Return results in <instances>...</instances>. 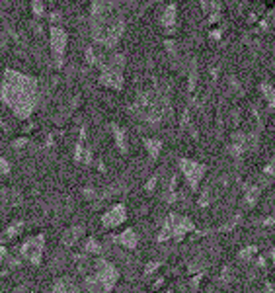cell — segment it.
<instances>
[{"label": "cell", "mask_w": 275, "mask_h": 293, "mask_svg": "<svg viewBox=\"0 0 275 293\" xmlns=\"http://www.w3.org/2000/svg\"><path fill=\"white\" fill-rule=\"evenodd\" d=\"M180 164H182V170H184V176H186V180H188L189 188L193 191H197L199 190V186H201V182L205 180L207 166H205L203 162L188 161V159H184Z\"/></svg>", "instance_id": "6da1fadb"}, {"label": "cell", "mask_w": 275, "mask_h": 293, "mask_svg": "<svg viewBox=\"0 0 275 293\" xmlns=\"http://www.w3.org/2000/svg\"><path fill=\"white\" fill-rule=\"evenodd\" d=\"M261 196V188L260 186H246V191H244V207H254L258 204Z\"/></svg>", "instance_id": "7a4b0ae2"}, {"label": "cell", "mask_w": 275, "mask_h": 293, "mask_svg": "<svg viewBox=\"0 0 275 293\" xmlns=\"http://www.w3.org/2000/svg\"><path fill=\"white\" fill-rule=\"evenodd\" d=\"M261 94H263V98H265V102H267V106H269V110L273 112L275 110V88L269 84V82H261Z\"/></svg>", "instance_id": "3957f363"}, {"label": "cell", "mask_w": 275, "mask_h": 293, "mask_svg": "<svg viewBox=\"0 0 275 293\" xmlns=\"http://www.w3.org/2000/svg\"><path fill=\"white\" fill-rule=\"evenodd\" d=\"M256 252H258V249H256V247H248V249L240 250L238 258H240V260H246V262H250V260H252V256H254Z\"/></svg>", "instance_id": "277c9868"}, {"label": "cell", "mask_w": 275, "mask_h": 293, "mask_svg": "<svg viewBox=\"0 0 275 293\" xmlns=\"http://www.w3.org/2000/svg\"><path fill=\"white\" fill-rule=\"evenodd\" d=\"M174 14H176V8L174 6H170L168 12H166V22H168L166 26H174Z\"/></svg>", "instance_id": "5b68a950"}, {"label": "cell", "mask_w": 275, "mask_h": 293, "mask_svg": "<svg viewBox=\"0 0 275 293\" xmlns=\"http://www.w3.org/2000/svg\"><path fill=\"white\" fill-rule=\"evenodd\" d=\"M271 260H273V264H275V250H271Z\"/></svg>", "instance_id": "8992f818"}]
</instances>
